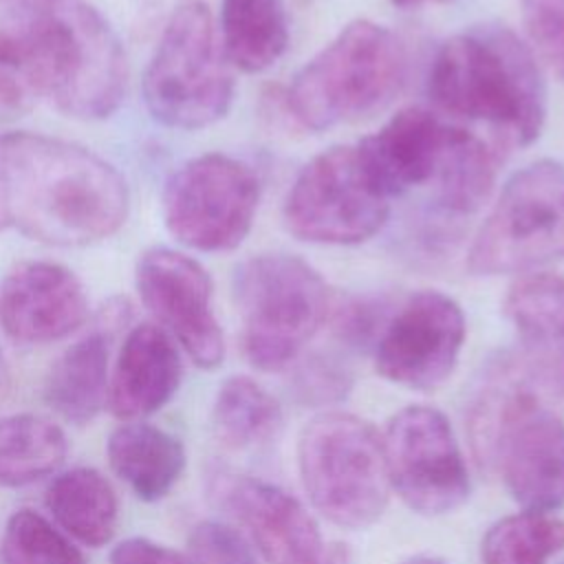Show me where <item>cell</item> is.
I'll return each mask as SVG.
<instances>
[{"label":"cell","instance_id":"cell-1","mask_svg":"<svg viewBox=\"0 0 564 564\" xmlns=\"http://www.w3.org/2000/svg\"><path fill=\"white\" fill-rule=\"evenodd\" d=\"M130 194L99 154L46 134H0V231L51 247H88L117 234Z\"/></svg>","mask_w":564,"mask_h":564},{"label":"cell","instance_id":"cell-2","mask_svg":"<svg viewBox=\"0 0 564 564\" xmlns=\"http://www.w3.org/2000/svg\"><path fill=\"white\" fill-rule=\"evenodd\" d=\"M0 59L84 121L110 117L128 86L121 42L86 0H0Z\"/></svg>","mask_w":564,"mask_h":564},{"label":"cell","instance_id":"cell-3","mask_svg":"<svg viewBox=\"0 0 564 564\" xmlns=\"http://www.w3.org/2000/svg\"><path fill=\"white\" fill-rule=\"evenodd\" d=\"M427 93L441 110L489 123L516 145L535 141L546 117V88L533 51L498 24L443 42L430 66Z\"/></svg>","mask_w":564,"mask_h":564},{"label":"cell","instance_id":"cell-4","mask_svg":"<svg viewBox=\"0 0 564 564\" xmlns=\"http://www.w3.org/2000/svg\"><path fill=\"white\" fill-rule=\"evenodd\" d=\"M535 383L522 357L491 368L471 410V438L524 511L551 513L564 505V421L540 403Z\"/></svg>","mask_w":564,"mask_h":564},{"label":"cell","instance_id":"cell-5","mask_svg":"<svg viewBox=\"0 0 564 564\" xmlns=\"http://www.w3.org/2000/svg\"><path fill=\"white\" fill-rule=\"evenodd\" d=\"M405 77V53L383 24H346L286 90V108L306 130H328L383 110Z\"/></svg>","mask_w":564,"mask_h":564},{"label":"cell","instance_id":"cell-6","mask_svg":"<svg viewBox=\"0 0 564 564\" xmlns=\"http://www.w3.org/2000/svg\"><path fill=\"white\" fill-rule=\"evenodd\" d=\"M141 88L148 112L174 130H200L229 112L234 77L205 2L187 0L172 11Z\"/></svg>","mask_w":564,"mask_h":564},{"label":"cell","instance_id":"cell-7","mask_svg":"<svg viewBox=\"0 0 564 564\" xmlns=\"http://www.w3.org/2000/svg\"><path fill=\"white\" fill-rule=\"evenodd\" d=\"M242 350L258 370L286 368L326 322L330 293L302 258L260 253L234 271Z\"/></svg>","mask_w":564,"mask_h":564},{"label":"cell","instance_id":"cell-8","mask_svg":"<svg viewBox=\"0 0 564 564\" xmlns=\"http://www.w3.org/2000/svg\"><path fill=\"white\" fill-rule=\"evenodd\" d=\"M297 467L313 507L341 529L370 527L388 505L381 436L355 414L311 419L297 441Z\"/></svg>","mask_w":564,"mask_h":564},{"label":"cell","instance_id":"cell-9","mask_svg":"<svg viewBox=\"0 0 564 564\" xmlns=\"http://www.w3.org/2000/svg\"><path fill=\"white\" fill-rule=\"evenodd\" d=\"M564 260V165L540 159L516 172L467 256L474 275L531 273Z\"/></svg>","mask_w":564,"mask_h":564},{"label":"cell","instance_id":"cell-10","mask_svg":"<svg viewBox=\"0 0 564 564\" xmlns=\"http://www.w3.org/2000/svg\"><path fill=\"white\" fill-rule=\"evenodd\" d=\"M282 216L300 240L359 245L386 225L390 198L372 178L357 145H335L297 172Z\"/></svg>","mask_w":564,"mask_h":564},{"label":"cell","instance_id":"cell-11","mask_svg":"<svg viewBox=\"0 0 564 564\" xmlns=\"http://www.w3.org/2000/svg\"><path fill=\"white\" fill-rule=\"evenodd\" d=\"M260 200L256 172L227 154L209 152L185 161L163 187L167 231L196 251H231L251 231Z\"/></svg>","mask_w":564,"mask_h":564},{"label":"cell","instance_id":"cell-12","mask_svg":"<svg viewBox=\"0 0 564 564\" xmlns=\"http://www.w3.org/2000/svg\"><path fill=\"white\" fill-rule=\"evenodd\" d=\"M381 443L390 487L412 511L441 516L467 500L465 458L441 410L430 405L399 410L388 421Z\"/></svg>","mask_w":564,"mask_h":564},{"label":"cell","instance_id":"cell-13","mask_svg":"<svg viewBox=\"0 0 564 564\" xmlns=\"http://www.w3.org/2000/svg\"><path fill=\"white\" fill-rule=\"evenodd\" d=\"M465 341V315L441 291L410 295L386 322L377 348V372L410 390H434L456 368Z\"/></svg>","mask_w":564,"mask_h":564},{"label":"cell","instance_id":"cell-14","mask_svg":"<svg viewBox=\"0 0 564 564\" xmlns=\"http://www.w3.org/2000/svg\"><path fill=\"white\" fill-rule=\"evenodd\" d=\"M137 291L161 328L200 368L225 359V337L212 306V280L189 256L152 247L137 262Z\"/></svg>","mask_w":564,"mask_h":564},{"label":"cell","instance_id":"cell-15","mask_svg":"<svg viewBox=\"0 0 564 564\" xmlns=\"http://www.w3.org/2000/svg\"><path fill=\"white\" fill-rule=\"evenodd\" d=\"M214 498L242 522L269 564H341L317 522L284 489L236 474H214Z\"/></svg>","mask_w":564,"mask_h":564},{"label":"cell","instance_id":"cell-16","mask_svg":"<svg viewBox=\"0 0 564 564\" xmlns=\"http://www.w3.org/2000/svg\"><path fill=\"white\" fill-rule=\"evenodd\" d=\"M463 134V128L436 112L412 106L359 141L357 150L377 185L392 198L430 181L438 183Z\"/></svg>","mask_w":564,"mask_h":564},{"label":"cell","instance_id":"cell-17","mask_svg":"<svg viewBox=\"0 0 564 564\" xmlns=\"http://www.w3.org/2000/svg\"><path fill=\"white\" fill-rule=\"evenodd\" d=\"M86 317L84 284L64 264L26 260L0 280V328L13 341H57L75 333Z\"/></svg>","mask_w":564,"mask_h":564},{"label":"cell","instance_id":"cell-18","mask_svg":"<svg viewBox=\"0 0 564 564\" xmlns=\"http://www.w3.org/2000/svg\"><path fill=\"white\" fill-rule=\"evenodd\" d=\"M183 364L174 339L156 324L134 326L119 350L108 386V405L119 419L161 410L178 390Z\"/></svg>","mask_w":564,"mask_h":564},{"label":"cell","instance_id":"cell-19","mask_svg":"<svg viewBox=\"0 0 564 564\" xmlns=\"http://www.w3.org/2000/svg\"><path fill=\"white\" fill-rule=\"evenodd\" d=\"M529 372L540 386L564 390V275L524 273L505 297Z\"/></svg>","mask_w":564,"mask_h":564},{"label":"cell","instance_id":"cell-20","mask_svg":"<svg viewBox=\"0 0 564 564\" xmlns=\"http://www.w3.org/2000/svg\"><path fill=\"white\" fill-rule=\"evenodd\" d=\"M121 308L106 313V324L90 330L70 344L44 383L46 403L68 423L84 425L97 416L108 397V361H110V330Z\"/></svg>","mask_w":564,"mask_h":564},{"label":"cell","instance_id":"cell-21","mask_svg":"<svg viewBox=\"0 0 564 564\" xmlns=\"http://www.w3.org/2000/svg\"><path fill=\"white\" fill-rule=\"evenodd\" d=\"M110 469L141 500H161L185 469L183 443L150 423H123L106 445Z\"/></svg>","mask_w":564,"mask_h":564},{"label":"cell","instance_id":"cell-22","mask_svg":"<svg viewBox=\"0 0 564 564\" xmlns=\"http://www.w3.org/2000/svg\"><path fill=\"white\" fill-rule=\"evenodd\" d=\"M44 502L55 522L86 546H101L117 531V494L106 476L93 467L57 474L46 487Z\"/></svg>","mask_w":564,"mask_h":564},{"label":"cell","instance_id":"cell-23","mask_svg":"<svg viewBox=\"0 0 564 564\" xmlns=\"http://www.w3.org/2000/svg\"><path fill=\"white\" fill-rule=\"evenodd\" d=\"M220 44L236 68L262 73L286 51L289 20L282 0H223Z\"/></svg>","mask_w":564,"mask_h":564},{"label":"cell","instance_id":"cell-24","mask_svg":"<svg viewBox=\"0 0 564 564\" xmlns=\"http://www.w3.org/2000/svg\"><path fill=\"white\" fill-rule=\"evenodd\" d=\"M66 452L64 432L48 419L35 414L0 419V487H24L53 474Z\"/></svg>","mask_w":564,"mask_h":564},{"label":"cell","instance_id":"cell-25","mask_svg":"<svg viewBox=\"0 0 564 564\" xmlns=\"http://www.w3.org/2000/svg\"><path fill=\"white\" fill-rule=\"evenodd\" d=\"M212 423L227 447L249 449L278 436L282 410L260 383L236 375L223 381L212 408Z\"/></svg>","mask_w":564,"mask_h":564},{"label":"cell","instance_id":"cell-26","mask_svg":"<svg viewBox=\"0 0 564 564\" xmlns=\"http://www.w3.org/2000/svg\"><path fill=\"white\" fill-rule=\"evenodd\" d=\"M564 549V520L520 511L498 520L482 538V564H546Z\"/></svg>","mask_w":564,"mask_h":564},{"label":"cell","instance_id":"cell-27","mask_svg":"<svg viewBox=\"0 0 564 564\" xmlns=\"http://www.w3.org/2000/svg\"><path fill=\"white\" fill-rule=\"evenodd\" d=\"M2 564H88L84 553L42 513L15 511L4 527Z\"/></svg>","mask_w":564,"mask_h":564},{"label":"cell","instance_id":"cell-28","mask_svg":"<svg viewBox=\"0 0 564 564\" xmlns=\"http://www.w3.org/2000/svg\"><path fill=\"white\" fill-rule=\"evenodd\" d=\"M520 15L533 51L564 82V0H520Z\"/></svg>","mask_w":564,"mask_h":564},{"label":"cell","instance_id":"cell-29","mask_svg":"<svg viewBox=\"0 0 564 564\" xmlns=\"http://www.w3.org/2000/svg\"><path fill=\"white\" fill-rule=\"evenodd\" d=\"M187 560L192 564H256L245 535L218 520H203L189 531Z\"/></svg>","mask_w":564,"mask_h":564},{"label":"cell","instance_id":"cell-30","mask_svg":"<svg viewBox=\"0 0 564 564\" xmlns=\"http://www.w3.org/2000/svg\"><path fill=\"white\" fill-rule=\"evenodd\" d=\"M35 97L37 95L24 82V77L4 59H0V123L26 115Z\"/></svg>","mask_w":564,"mask_h":564},{"label":"cell","instance_id":"cell-31","mask_svg":"<svg viewBox=\"0 0 564 564\" xmlns=\"http://www.w3.org/2000/svg\"><path fill=\"white\" fill-rule=\"evenodd\" d=\"M110 564H192L185 555L145 538H128L110 553Z\"/></svg>","mask_w":564,"mask_h":564},{"label":"cell","instance_id":"cell-32","mask_svg":"<svg viewBox=\"0 0 564 564\" xmlns=\"http://www.w3.org/2000/svg\"><path fill=\"white\" fill-rule=\"evenodd\" d=\"M399 7H425V4H445L452 0H392Z\"/></svg>","mask_w":564,"mask_h":564},{"label":"cell","instance_id":"cell-33","mask_svg":"<svg viewBox=\"0 0 564 564\" xmlns=\"http://www.w3.org/2000/svg\"><path fill=\"white\" fill-rule=\"evenodd\" d=\"M403 564H445V560H441L436 555H416V557H412V560H408Z\"/></svg>","mask_w":564,"mask_h":564},{"label":"cell","instance_id":"cell-34","mask_svg":"<svg viewBox=\"0 0 564 564\" xmlns=\"http://www.w3.org/2000/svg\"><path fill=\"white\" fill-rule=\"evenodd\" d=\"M4 381V359H2V352H0V383Z\"/></svg>","mask_w":564,"mask_h":564}]
</instances>
